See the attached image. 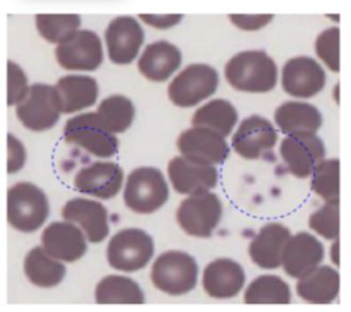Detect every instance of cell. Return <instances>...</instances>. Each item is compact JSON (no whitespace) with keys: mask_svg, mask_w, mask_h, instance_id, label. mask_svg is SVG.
Listing matches in <instances>:
<instances>
[{"mask_svg":"<svg viewBox=\"0 0 351 312\" xmlns=\"http://www.w3.org/2000/svg\"><path fill=\"white\" fill-rule=\"evenodd\" d=\"M339 202H327L309 219V227L328 240L339 238Z\"/></svg>","mask_w":351,"mask_h":312,"instance_id":"cell-34","label":"cell"},{"mask_svg":"<svg viewBox=\"0 0 351 312\" xmlns=\"http://www.w3.org/2000/svg\"><path fill=\"white\" fill-rule=\"evenodd\" d=\"M42 243L49 256L66 263L81 259L88 249L84 235L70 222L49 224L43 232Z\"/></svg>","mask_w":351,"mask_h":312,"instance_id":"cell-19","label":"cell"},{"mask_svg":"<svg viewBox=\"0 0 351 312\" xmlns=\"http://www.w3.org/2000/svg\"><path fill=\"white\" fill-rule=\"evenodd\" d=\"M237 110L228 100L216 99L200 107L193 114V127L210 129L224 138L231 134L238 123Z\"/></svg>","mask_w":351,"mask_h":312,"instance_id":"cell-27","label":"cell"},{"mask_svg":"<svg viewBox=\"0 0 351 312\" xmlns=\"http://www.w3.org/2000/svg\"><path fill=\"white\" fill-rule=\"evenodd\" d=\"M182 156L208 165H221L230 148L223 136L206 128L193 127L182 132L177 141Z\"/></svg>","mask_w":351,"mask_h":312,"instance_id":"cell-12","label":"cell"},{"mask_svg":"<svg viewBox=\"0 0 351 312\" xmlns=\"http://www.w3.org/2000/svg\"><path fill=\"white\" fill-rule=\"evenodd\" d=\"M64 220L76 222L82 228L89 242L104 241L110 232L108 213L101 203L76 198L69 200L62 209Z\"/></svg>","mask_w":351,"mask_h":312,"instance_id":"cell-21","label":"cell"},{"mask_svg":"<svg viewBox=\"0 0 351 312\" xmlns=\"http://www.w3.org/2000/svg\"><path fill=\"white\" fill-rule=\"evenodd\" d=\"M56 56L64 69L95 71L103 62L101 39L91 30H78L57 46Z\"/></svg>","mask_w":351,"mask_h":312,"instance_id":"cell-10","label":"cell"},{"mask_svg":"<svg viewBox=\"0 0 351 312\" xmlns=\"http://www.w3.org/2000/svg\"><path fill=\"white\" fill-rule=\"evenodd\" d=\"M198 274L195 258L182 251L171 250L161 254L154 263L152 280L161 292L182 296L195 288Z\"/></svg>","mask_w":351,"mask_h":312,"instance_id":"cell-2","label":"cell"},{"mask_svg":"<svg viewBox=\"0 0 351 312\" xmlns=\"http://www.w3.org/2000/svg\"><path fill=\"white\" fill-rule=\"evenodd\" d=\"M123 198L129 209L139 214L155 213L169 198V188L162 172L157 168L143 167L129 174Z\"/></svg>","mask_w":351,"mask_h":312,"instance_id":"cell-3","label":"cell"},{"mask_svg":"<svg viewBox=\"0 0 351 312\" xmlns=\"http://www.w3.org/2000/svg\"><path fill=\"white\" fill-rule=\"evenodd\" d=\"M64 137L67 143H74L99 158H110L118 152L119 141L106 130L96 112L71 117L64 125Z\"/></svg>","mask_w":351,"mask_h":312,"instance_id":"cell-7","label":"cell"},{"mask_svg":"<svg viewBox=\"0 0 351 312\" xmlns=\"http://www.w3.org/2000/svg\"><path fill=\"white\" fill-rule=\"evenodd\" d=\"M7 208L9 224L23 232L37 231L49 213L47 197L31 182H18L9 189Z\"/></svg>","mask_w":351,"mask_h":312,"instance_id":"cell-4","label":"cell"},{"mask_svg":"<svg viewBox=\"0 0 351 312\" xmlns=\"http://www.w3.org/2000/svg\"><path fill=\"white\" fill-rule=\"evenodd\" d=\"M291 232L285 226L271 222L261 228L249 246L254 263L263 269H276L282 265V253Z\"/></svg>","mask_w":351,"mask_h":312,"instance_id":"cell-22","label":"cell"},{"mask_svg":"<svg viewBox=\"0 0 351 312\" xmlns=\"http://www.w3.org/2000/svg\"><path fill=\"white\" fill-rule=\"evenodd\" d=\"M278 134L270 121L263 117L245 118L232 139L234 152L247 160H257L274 148Z\"/></svg>","mask_w":351,"mask_h":312,"instance_id":"cell-16","label":"cell"},{"mask_svg":"<svg viewBox=\"0 0 351 312\" xmlns=\"http://www.w3.org/2000/svg\"><path fill=\"white\" fill-rule=\"evenodd\" d=\"M8 172L15 173L23 168L26 161V152L23 143L12 134L8 136Z\"/></svg>","mask_w":351,"mask_h":312,"instance_id":"cell-37","label":"cell"},{"mask_svg":"<svg viewBox=\"0 0 351 312\" xmlns=\"http://www.w3.org/2000/svg\"><path fill=\"white\" fill-rule=\"evenodd\" d=\"M182 53L177 46L159 40L146 46L138 60L143 76L154 82L167 80L180 67Z\"/></svg>","mask_w":351,"mask_h":312,"instance_id":"cell-23","label":"cell"},{"mask_svg":"<svg viewBox=\"0 0 351 312\" xmlns=\"http://www.w3.org/2000/svg\"><path fill=\"white\" fill-rule=\"evenodd\" d=\"M340 289V276L328 265L315 268L310 274L300 278L296 291L308 303L327 304L334 302Z\"/></svg>","mask_w":351,"mask_h":312,"instance_id":"cell-26","label":"cell"},{"mask_svg":"<svg viewBox=\"0 0 351 312\" xmlns=\"http://www.w3.org/2000/svg\"><path fill=\"white\" fill-rule=\"evenodd\" d=\"M16 111L25 128L34 132L49 130L57 123L62 112L58 92L51 85L32 84L17 104Z\"/></svg>","mask_w":351,"mask_h":312,"instance_id":"cell-8","label":"cell"},{"mask_svg":"<svg viewBox=\"0 0 351 312\" xmlns=\"http://www.w3.org/2000/svg\"><path fill=\"white\" fill-rule=\"evenodd\" d=\"M324 258V247L316 237L299 232L290 237L282 257L286 274L300 279L319 267Z\"/></svg>","mask_w":351,"mask_h":312,"instance_id":"cell-18","label":"cell"},{"mask_svg":"<svg viewBox=\"0 0 351 312\" xmlns=\"http://www.w3.org/2000/svg\"><path fill=\"white\" fill-rule=\"evenodd\" d=\"M146 24L159 29H167L177 25L184 17L182 15H138Z\"/></svg>","mask_w":351,"mask_h":312,"instance_id":"cell-39","label":"cell"},{"mask_svg":"<svg viewBox=\"0 0 351 312\" xmlns=\"http://www.w3.org/2000/svg\"><path fill=\"white\" fill-rule=\"evenodd\" d=\"M109 58L114 64H130L144 44L145 32L134 17L121 16L110 21L105 32Z\"/></svg>","mask_w":351,"mask_h":312,"instance_id":"cell-13","label":"cell"},{"mask_svg":"<svg viewBox=\"0 0 351 312\" xmlns=\"http://www.w3.org/2000/svg\"><path fill=\"white\" fill-rule=\"evenodd\" d=\"M219 84L216 69L206 64H192L178 74L169 87L168 96L174 105L189 108L214 95Z\"/></svg>","mask_w":351,"mask_h":312,"instance_id":"cell-6","label":"cell"},{"mask_svg":"<svg viewBox=\"0 0 351 312\" xmlns=\"http://www.w3.org/2000/svg\"><path fill=\"white\" fill-rule=\"evenodd\" d=\"M29 89L26 74L15 62H8V105L19 104Z\"/></svg>","mask_w":351,"mask_h":312,"instance_id":"cell-36","label":"cell"},{"mask_svg":"<svg viewBox=\"0 0 351 312\" xmlns=\"http://www.w3.org/2000/svg\"><path fill=\"white\" fill-rule=\"evenodd\" d=\"M324 142L317 134H297L282 139L280 155L288 169L299 178L313 174L317 165L324 160Z\"/></svg>","mask_w":351,"mask_h":312,"instance_id":"cell-14","label":"cell"},{"mask_svg":"<svg viewBox=\"0 0 351 312\" xmlns=\"http://www.w3.org/2000/svg\"><path fill=\"white\" fill-rule=\"evenodd\" d=\"M62 112L71 114L95 105L99 96L96 79L87 75L70 74L60 78L56 85Z\"/></svg>","mask_w":351,"mask_h":312,"instance_id":"cell-24","label":"cell"},{"mask_svg":"<svg viewBox=\"0 0 351 312\" xmlns=\"http://www.w3.org/2000/svg\"><path fill=\"white\" fill-rule=\"evenodd\" d=\"M123 170L112 161H96L77 171L74 186L84 195L101 200L114 198L123 187Z\"/></svg>","mask_w":351,"mask_h":312,"instance_id":"cell-17","label":"cell"},{"mask_svg":"<svg viewBox=\"0 0 351 312\" xmlns=\"http://www.w3.org/2000/svg\"><path fill=\"white\" fill-rule=\"evenodd\" d=\"M173 189L181 195H193L210 192L218 184L219 173L216 166L178 156L167 167Z\"/></svg>","mask_w":351,"mask_h":312,"instance_id":"cell-11","label":"cell"},{"mask_svg":"<svg viewBox=\"0 0 351 312\" xmlns=\"http://www.w3.org/2000/svg\"><path fill=\"white\" fill-rule=\"evenodd\" d=\"M319 58L335 73L340 71V29L328 27L318 36L315 44Z\"/></svg>","mask_w":351,"mask_h":312,"instance_id":"cell-35","label":"cell"},{"mask_svg":"<svg viewBox=\"0 0 351 312\" xmlns=\"http://www.w3.org/2000/svg\"><path fill=\"white\" fill-rule=\"evenodd\" d=\"M36 24L43 38L53 44H60L78 31L81 25V17L78 15L39 14L36 16Z\"/></svg>","mask_w":351,"mask_h":312,"instance_id":"cell-33","label":"cell"},{"mask_svg":"<svg viewBox=\"0 0 351 312\" xmlns=\"http://www.w3.org/2000/svg\"><path fill=\"white\" fill-rule=\"evenodd\" d=\"M203 287L208 296L217 300L237 296L245 286L243 267L228 258H220L206 265L203 274Z\"/></svg>","mask_w":351,"mask_h":312,"instance_id":"cell-20","label":"cell"},{"mask_svg":"<svg viewBox=\"0 0 351 312\" xmlns=\"http://www.w3.org/2000/svg\"><path fill=\"white\" fill-rule=\"evenodd\" d=\"M102 125L112 134H121L134 121L135 108L130 99L117 95L102 100L96 111Z\"/></svg>","mask_w":351,"mask_h":312,"instance_id":"cell-31","label":"cell"},{"mask_svg":"<svg viewBox=\"0 0 351 312\" xmlns=\"http://www.w3.org/2000/svg\"><path fill=\"white\" fill-rule=\"evenodd\" d=\"M326 84V73L316 60L298 56L282 67V86L289 95L308 99L319 93Z\"/></svg>","mask_w":351,"mask_h":312,"instance_id":"cell-15","label":"cell"},{"mask_svg":"<svg viewBox=\"0 0 351 312\" xmlns=\"http://www.w3.org/2000/svg\"><path fill=\"white\" fill-rule=\"evenodd\" d=\"M276 123L282 134H317L322 124V117L316 106L302 101L282 104L274 114Z\"/></svg>","mask_w":351,"mask_h":312,"instance_id":"cell-25","label":"cell"},{"mask_svg":"<svg viewBox=\"0 0 351 312\" xmlns=\"http://www.w3.org/2000/svg\"><path fill=\"white\" fill-rule=\"evenodd\" d=\"M230 18L232 23L236 27L242 30L256 31L261 29L269 23L274 17V15H258V16H247V15H231Z\"/></svg>","mask_w":351,"mask_h":312,"instance_id":"cell-38","label":"cell"},{"mask_svg":"<svg viewBox=\"0 0 351 312\" xmlns=\"http://www.w3.org/2000/svg\"><path fill=\"white\" fill-rule=\"evenodd\" d=\"M311 188L326 202H339L340 161L339 159L322 160L313 172Z\"/></svg>","mask_w":351,"mask_h":312,"instance_id":"cell-32","label":"cell"},{"mask_svg":"<svg viewBox=\"0 0 351 312\" xmlns=\"http://www.w3.org/2000/svg\"><path fill=\"white\" fill-rule=\"evenodd\" d=\"M154 251L153 239L146 232L138 228H127L110 239L107 247V260L116 270L134 272L148 265Z\"/></svg>","mask_w":351,"mask_h":312,"instance_id":"cell-5","label":"cell"},{"mask_svg":"<svg viewBox=\"0 0 351 312\" xmlns=\"http://www.w3.org/2000/svg\"><path fill=\"white\" fill-rule=\"evenodd\" d=\"M331 260L337 267H339V239H337L331 247Z\"/></svg>","mask_w":351,"mask_h":312,"instance_id":"cell-40","label":"cell"},{"mask_svg":"<svg viewBox=\"0 0 351 312\" xmlns=\"http://www.w3.org/2000/svg\"><path fill=\"white\" fill-rule=\"evenodd\" d=\"M96 302L102 304H142L144 293L137 283L130 278L110 275L98 283L95 289Z\"/></svg>","mask_w":351,"mask_h":312,"instance_id":"cell-29","label":"cell"},{"mask_svg":"<svg viewBox=\"0 0 351 312\" xmlns=\"http://www.w3.org/2000/svg\"><path fill=\"white\" fill-rule=\"evenodd\" d=\"M223 204L216 193H198L182 200L177 211L179 226L186 234L209 238L219 224Z\"/></svg>","mask_w":351,"mask_h":312,"instance_id":"cell-9","label":"cell"},{"mask_svg":"<svg viewBox=\"0 0 351 312\" xmlns=\"http://www.w3.org/2000/svg\"><path fill=\"white\" fill-rule=\"evenodd\" d=\"M278 67L274 60L263 50H246L228 60L225 77L236 91L267 93L278 82Z\"/></svg>","mask_w":351,"mask_h":312,"instance_id":"cell-1","label":"cell"},{"mask_svg":"<svg viewBox=\"0 0 351 312\" xmlns=\"http://www.w3.org/2000/svg\"><path fill=\"white\" fill-rule=\"evenodd\" d=\"M243 300L249 304H288L291 301V290L280 277L263 275L247 287Z\"/></svg>","mask_w":351,"mask_h":312,"instance_id":"cell-30","label":"cell"},{"mask_svg":"<svg viewBox=\"0 0 351 312\" xmlns=\"http://www.w3.org/2000/svg\"><path fill=\"white\" fill-rule=\"evenodd\" d=\"M24 271L32 285L52 288L63 280L66 268L49 256L44 248L38 246L25 258Z\"/></svg>","mask_w":351,"mask_h":312,"instance_id":"cell-28","label":"cell"}]
</instances>
